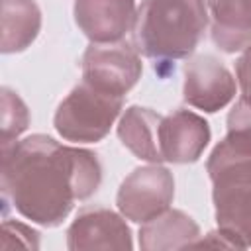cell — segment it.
I'll list each match as a JSON object with an SVG mask.
<instances>
[{"label":"cell","instance_id":"cell-8","mask_svg":"<svg viewBox=\"0 0 251 251\" xmlns=\"http://www.w3.org/2000/svg\"><path fill=\"white\" fill-rule=\"evenodd\" d=\"M210 139L208 124L188 112L176 110L159 122V155L161 161L190 163L196 161Z\"/></svg>","mask_w":251,"mask_h":251},{"label":"cell","instance_id":"cell-6","mask_svg":"<svg viewBox=\"0 0 251 251\" xmlns=\"http://www.w3.org/2000/svg\"><path fill=\"white\" fill-rule=\"evenodd\" d=\"M175 182L163 167H143L133 171L118 192V206L133 222H149L161 216L171 200Z\"/></svg>","mask_w":251,"mask_h":251},{"label":"cell","instance_id":"cell-4","mask_svg":"<svg viewBox=\"0 0 251 251\" xmlns=\"http://www.w3.org/2000/svg\"><path fill=\"white\" fill-rule=\"evenodd\" d=\"M124 96L104 92L82 80L57 108L55 127L69 141L102 139L122 110Z\"/></svg>","mask_w":251,"mask_h":251},{"label":"cell","instance_id":"cell-10","mask_svg":"<svg viewBox=\"0 0 251 251\" xmlns=\"http://www.w3.org/2000/svg\"><path fill=\"white\" fill-rule=\"evenodd\" d=\"M69 247L71 249H92V247H114V249H129V229L110 210L94 208L84 210L73 222L69 229Z\"/></svg>","mask_w":251,"mask_h":251},{"label":"cell","instance_id":"cell-14","mask_svg":"<svg viewBox=\"0 0 251 251\" xmlns=\"http://www.w3.org/2000/svg\"><path fill=\"white\" fill-rule=\"evenodd\" d=\"M198 235V227L196 224L182 212L176 210H165L161 216L145 222V227L141 229V245L143 247H163L165 237L167 239V247H178V243L175 241V237H182L186 239V243L190 245V237Z\"/></svg>","mask_w":251,"mask_h":251},{"label":"cell","instance_id":"cell-15","mask_svg":"<svg viewBox=\"0 0 251 251\" xmlns=\"http://www.w3.org/2000/svg\"><path fill=\"white\" fill-rule=\"evenodd\" d=\"M231 145L251 151V94H243L227 116V137Z\"/></svg>","mask_w":251,"mask_h":251},{"label":"cell","instance_id":"cell-16","mask_svg":"<svg viewBox=\"0 0 251 251\" xmlns=\"http://www.w3.org/2000/svg\"><path fill=\"white\" fill-rule=\"evenodd\" d=\"M2 92V147H6L12 143L10 137H18L27 127V110L14 92L8 88Z\"/></svg>","mask_w":251,"mask_h":251},{"label":"cell","instance_id":"cell-2","mask_svg":"<svg viewBox=\"0 0 251 251\" xmlns=\"http://www.w3.org/2000/svg\"><path fill=\"white\" fill-rule=\"evenodd\" d=\"M208 24L204 0H143L133 18V43L159 61L190 55Z\"/></svg>","mask_w":251,"mask_h":251},{"label":"cell","instance_id":"cell-13","mask_svg":"<svg viewBox=\"0 0 251 251\" xmlns=\"http://www.w3.org/2000/svg\"><path fill=\"white\" fill-rule=\"evenodd\" d=\"M41 18L33 0H2V51L25 49L37 35Z\"/></svg>","mask_w":251,"mask_h":251},{"label":"cell","instance_id":"cell-11","mask_svg":"<svg viewBox=\"0 0 251 251\" xmlns=\"http://www.w3.org/2000/svg\"><path fill=\"white\" fill-rule=\"evenodd\" d=\"M214 43L227 51L251 45V0H206Z\"/></svg>","mask_w":251,"mask_h":251},{"label":"cell","instance_id":"cell-9","mask_svg":"<svg viewBox=\"0 0 251 251\" xmlns=\"http://www.w3.org/2000/svg\"><path fill=\"white\" fill-rule=\"evenodd\" d=\"M133 0H76L75 20L92 43L122 41L133 25Z\"/></svg>","mask_w":251,"mask_h":251},{"label":"cell","instance_id":"cell-1","mask_svg":"<svg viewBox=\"0 0 251 251\" xmlns=\"http://www.w3.org/2000/svg\"><path fill=\"white\" fill-rule=\"evenodd\" d=\"M98 182L100 165L90 151L61 145L45 135L2 147L4 196L33 222L57 226Z\"/></svg>","mask_w":251,"mask_h":251},{"label":"cell","instance_id":"cell-3","mask_svg":"<svg viewBox=\"0 0 251 251\" xmlns=\"http://www.w3.org/2000/svg\"><path fill=\"white\" fill-rule=\"evenodd\" d=\"M220 233L231 247L251 245V151L224 139L208 161Z\"/></svg>","mask_w":251,"mask_h":251},{"label":"cell","instance_id":"cell-17","mask_svg":"<svg viewBox=\"0 0 251 251\" xmlns=\"http://www.w3.org/2000/svg\"><path fill=\"white\" fill-rule=\"evenodd\" d=\"M235 73H237V80H239L243 94H251V45L239 57V61L235 65Z\"/></svg>","mask_w":251,"mask_h":251},{"label":"cell","instance_id":"cell-5","mask_svg":"<svg viewBox=\"0 0 251 251\" xmlns=\"http://www.w3.org/2000/svg\"><path fill=\"white\" fill-rule=\"evenodd\" d=\"M82 75L88 84L124 96L141 75L137 49L126 41L92 43L82 59Z\"/></svg>","mask_w":251,"mask_h":251},{"label":"cell","instance_id":"cell-12","mask_svg":"<svg viewBox=\"0 0 251 251\" xmlns=\"http://www.w3.org/2000/svg\"><path fill=\"white\" fill-rule=\"evenodd\" d=\"M159 122L161 116L149 108L131 106L120 122L118 135L122 143L139 159L159 163Z\"/></svg>","mask_w":251,"mask_h":251},{"label":"cell","instance_id":"cell-7","mask_svg":"<svg viewBox=\"0 0 251 251\" xmlns=\"http://www.w3.org/2000/svg\"><path fill=\"white\" fill-rule=\"evenodd\" d=\"M235 94V78L212 55H198L184 65V100L204 112L224 108Z\"/></svg>","mask_w":251,"mask_h":251}]
</instances>
